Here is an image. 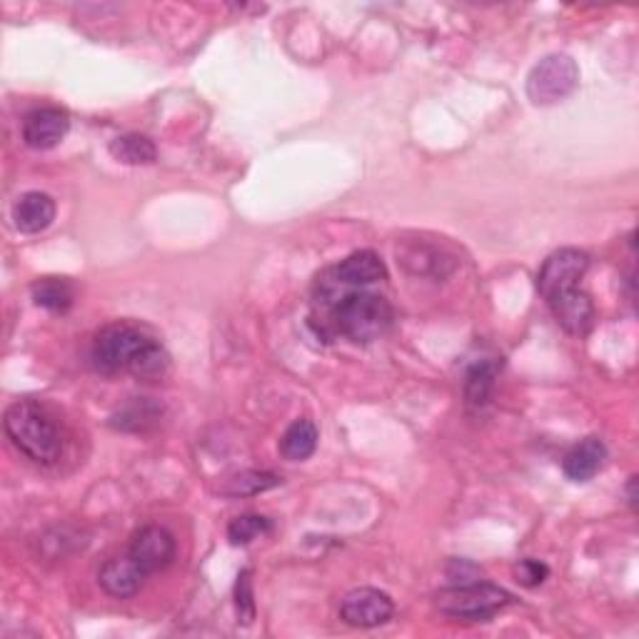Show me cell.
<instances>
[{
	"label": "cell",
	"instance_id": "cell-1",
	"mask_svg": "<svg viewBox=\"0 0 639 639\" xmlns=\"http://www.w3.org/2000/svg\"><path fill=\"white\" fill-rule=\"evenodd\" d=\"M315 302L328 312L330 328L353 342H373L393 326L390 302L365 287L342 285L330 267L315 280Z\"/></svg>",
	"mask_w": 639,
	"mask_h": 639
},
{
	"label": "cell",
	"instance_id": "cell-2",
	"mask_svg": "<svg viewBox=\"0 0 639 639\" xmlns=\"http://www.w3.org/2000/svg\"><path fill=\"white\" fill-rule=\"evenodd\" d=\"M90 363L100 375L131 373L141 379H157L168 373L170 355L145 328L110 322L92 340Z\"/></svg>",
	"mask_w": 639,
	"mask_h": 639
},
{
	"label": "cell",
	"instance_id": "cell-3",
	"mask_svg": "<svg viewBox=\"0 0 639 639\" xmlns=\"http://www.w3.org/2000/svg\"><path fill=\"white\" fill-rule=\"evenodd\" d=\"M8 440L38 465H55L66 452V430L48 405L41 400H18L3 415Z\"/></svg>",
	"mask_w": 639,
	"mask_h": 639
},
{
	"label": "cell",
	"instance_id": "cell-4",
	"mask_svg": "<svg viewBox=\"0 0 639 639\" xmlns=\"http://www.w3.org/2000/svg\"><path fill=\"white\" fill-rule=\"evenodd\" d=\"M509 602H513L509 592L480 580L440 590L438 597H434V605H438L442 615L465 619V623H487L499 609H505Z\"/></svg>",
	"mask_w": 639,
	"mask_h": 639
},
{
	"label": "cell",
	"instance_id": "cell-5",
	"mask_svg": "<svg viewBox=\"0 0 639 639\" xmlns=\"http://www.w3.org/2000/svg\"><path fill=\"white\" fill-rule=\"evenodd\" d=\"M580 86V70L570 55H548L527 76V98L535 106H554Z\"/></svg>",
	"mask_w": 639,
	"mask_h": 639
},
{
	"label": "cell",
	"instance_id": "cell-6",
	"mask_svg": "<svg viewBox=\"0 0 639 639\" xmlns=\"http://www.w3.org/2000/svg\"><path fill=\"white\" fill-rule=\"evenodd\" d=\"M590 271V255L577 247H562L544 261L540 275H537V290L544 302H552L562 293L580 287V280Z\"/></svg>",
	"mask_w": 639,
	"mask_h": 639
},
{
	"label": "cell",
	"instance_id": "cell-7",
	"mask_svg": "<svg viewBox=\"0 0 639 639\" xmlns=\"http://www.w3.org/2000/svg\"><path fill=\"white\" fill-rule=\"evenodd\" d=\"M395 615V602L390 595L375 587H360L348 592L340 602V617L345 619L350 627L373 629L385 623H390Z\"/></svg>",
	"mask_w": 639,
	"mask_h": 639
},
{
	"label": "cell",
	"instance_id": "cell-8",
	"mask_svg": "<svg viewBox=\"0 0 639 639\" xmlns=\"http://www.w3.org/2000/svg\"><path fill=\"white\" fill-rule=\"evenodd\" d=\"M175 552H178L175 537L161 525L141 527V530L133 535L131 548H128V554L141 564L147 577L168 570L175 560Z\"/></svg>",
	"mask_w": 639,
	"mask_h": 639
},
{
	"label": "cell",
	"instance_id": "cell-9",
	"mask_svg": "<svg viewBox=\"0 0 639 639\" xmlns=\"http://www.w3.org/2000/svg\"><path fill=\"white\" fill-rule=\"evenodd\" d=\"M70 131V115L63 108H35L23 120V141L33 151H51Z\"/></svg>",
	"mask_w": 639,
	"mask_h": 639
},
{
	"label": "cell",
	"instance_id": "cell-10",
	"mask_svg": "<svg viewBox=\"0 0 639 639\" xmlns=\"http://www.w3.org/2000/svg\"><path fill=\"white\" fill-rule=\"evenodd\" d=\"M145 580H147L145 570L128 552L123 554V558L108 560L98 572L100 587H103L108 595L115 597V599L135 597L137 592L143 590Z\"/></svg>",
	"mask_w": 639,
	"mask_h": 639
},
{
	"label": "cell",
	"instance_id": "cell-11",
	"mask_svg": "<svg viewBox=\"0 0 639 639\" xmlns=\"http://www.w3.org/2000/svg\"><path fill=\"white\" fill-rule=\"evenodd\" d=\"M550 305V310L554 315V320L560 322L564 332L570 335H585V332L592 328L595 322V305H592V298L574 287L570 293H562L560 298H554Z\"/></svg>",
	"mask_w": 639,
	"mask_h": 639
},
{
	"label": "cell",
	"instance_id": "cell-12",
	"mask_svg": "<svg viewBox=\"0 0 639 639\" xmlns=\"http://www.w3.org/2000/svg\"><path fill=\"white\" fill-rule=\"evenodd\" d=\"M330 271L348 287H370L383 283L387 277L383 257L375 250H357V253L348 255L342 263L332 265Z\"/></svg>",
	"mask_w": 639,
	"mask_h": 639
},
{
	"label": "cell",
	"instance_id": "cell-13",
	"mask_svg": "<svg viewBox=\"0 0 639 639\" xmlns=\"http://www.w3.org/2000/svg\"><path fill=\"white\" fill-rule=\"evenodd\" d=\"M13 225L21 230L25 235H35L48 230L55 220V200L48 196V192L33 190L25 192L15 200L13 206Z\"/></svg>",
	"mask_w": 639,
	"mask_h": 639
},
{
	"label": "cell",
	"instance_id": "cell-14",
	"mask_svg": "<svg viewBox=\"0 0 639 639\" xmlns=\"http://www.w3.org/2000/svg\"><path fill=\"white\" fill-rule=\"evenodd\" d=\"M607 462V444L599 438H585L564 455L562 470L572 483H590Z\"/></svg>",
	"mask_w": 639,
	"mask_h": 639
},
{
	"label": "cell",
	"instance_id": "cell-15",
	"mask_svg": "<svg viewBox=\"0 0 639 639\" xmlns=\"http://www.w3.org/2000/svg\"><path fill=\"white\" fill-rule=\"evenodd\" d=\"M318 450V428L312 420H295L280 440V455L290 462H302Z\"/></svg>",
	"mask_w": 639,
	"mask_h": 639
},
{
	"label": "cell",
	"instance_id": "cell-16",
	"mask_svg": "<svg viewBox=\"0 0 639 639\" xmlns=\"http://www.w3.org/2000/svg\"><path fill=\"white\" fill-rule=\"evenodd\" d=\"M33 300L38 308L48 312H68L76 302V290L66 277H41L33 285Z\"/></svg>",
	"mask_w": 639,
	"mask_h": 639
},
{
	"label": "cell",
	"instance_id": "cell-17",
	"mask_svg": "<svg viewBox=\"0 0 639 639\" xmlns=\"http://www.w3.org/2000/svg\"><path fill=\"white\" fill-rule=\"evenodd\" d=\"M161 415H163L161 407L147 400V397H135V400L128 403L123 410L110 418V428L123 432H145L161 420Z\"/></svg>",
	"mask_w": 639,
	"mask_h": 639
},
{
	"label": "cell",
	"instance_id": "cell-18",
	"mask_svg": "<svg viewBox=\"0 0 639 639\" xmlns=\"http://www.w3.org/2000/svg\"><path fill=\"white\" fill-rule=\"evenodd\" d=\"M283 480L275 475V472L265 470H245L238 472V475L228 477L225 483L220 485V495L225 497H250V495H261L265 489H273L280 485Z\"/></svg>",
	"mask_w": 639,
	"mask_h": 639
},
{
	"label": "cell",
	"instance_id": "cell-19",
	"mask_svg": "<svg viewBox=\"0 0 639 639\" xmlns=\"http://www.w3.org/2000/svg\"><path fill=\"white\" fill-rule=\"evenodd\" d=\"M110 155H113L118 163L125 165H151L157 157V147L147 135L128 133L118 135L115 141L110 143Z\"/></svg>",
	"mask_w": 639,
	"mask_h": 639
},
{
	"label": "cell",
	"instance_id": "cell-20",
	"mask_svg": "<svg viewBox=\"0 0 639 639\" xmlns=\"http://www.w3.org/2000/svg\"><path fill=\"white\" fill-rule=\"evenodd\" d=\"M495 377H497V363H489V360H483V363H475L467 370L465 377V403L467 407H485L493 397L495 390Z\"/></svg>",
	"mask_w": 639,
	"mask_h": 639
},
{
	"label": "cell",
	"instance_id": "cell-21",
	"mask_svg": "<svg viewBox=\"0 0 639 639\" xmlns=\"http://www.w3.org/2000/svg\"><path fill=\"white\" fill-rule=\"evenodd\" d=\"M273 532V522L263 515H240L228 525V540L233 544H250Z\"/></svg>",
	"mask_w": 639,
	"mask_h": 639
},
{
	"label": "cell",
	"instance_id": "cell-22",
	"mask_svg": "<svg viewBox=\"0 0 639 639\" xmlns=\"http://www.w3.org/2000/svg\"><path fill=\"white\" fill-rule=\"evenodd\" d=\"M235 609L240 625H253L255 619V592H253V570H243L235 582Z\"/></svg>",
	"mask_w": 639,
	"mask_h": 639
},
{
	"label": "cell",
	"instance_id": "cell-23",
	"mask_svg": "<svg viewBox=\"0 0 639 639\" xmlns=\"http://www.w3.org/2000/svg\"><path fill=\"white\" fill-rule=\"evenodd\" d=\"M515 577L522 587H540L550 577V568L540 560H520L515 568Z\"/></svg>",
	"mask_w": 639,
	"mask_h": 639
},
{
	"label": "cell",
	"instance_id": "cell-24",
	"mask_svg": "<svg viewBox=\"0 0 639 639\" xmlns=\"http://www.w3.org/2000/svg\"><path fill=\"white\" fill-rule=\"evenodd\" d=\"M480 574V570L475 564H470L465 560H452L450 568H448V577L460 582V585H465V582H475V577Z\"/></svg>",
	"mask_w": 639,
	"mask_h": 639
},
{
	"label": "cell",
	"instance_id": "cell-25",
	"mask_svg": "<svg viewBox=\"0 0 639 639\" xmlns=\"http://www.w3.org/2000/svg\"><path fill=\"white\" fill-rule=\"evenodd\" d=\"M635 487H637V477H629V485H627V497H629V507H637V493H635Z\"/></svg>",
	"mask_w": 639,
	"mask_h": 639
}]
</instances>
